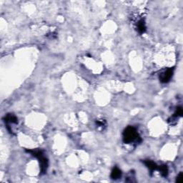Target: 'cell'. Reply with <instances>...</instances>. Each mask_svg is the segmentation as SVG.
<instances>
[{"label": "cell", "mask_w": 183, "mask_h": 183, "mask_svg": "<svg viewBox=\"0 0 183 183\" xmlns=\"http://www.w3.org/2000/svg\"><path fill=\"white\" fill-rule=\"evenodd\" d=\"M158 170L160 171V173L161 174L163 177H166L168 175V167L166 165H162L158 166Z\"/></svg>", "instance_id": "ba28073f"}, {"label": "cell", "mask_w": 183, "mask_h": 183, "mask_svg": "<svg viewBox=\"0 0 183 183\" xmlns=\"http://www.w3.org/2000/svg\"><path fill=\"white\" fill-rule=\"evenodd\" d=\"M26 152H27L28 153H30L32 155L35 157L36 158L38 159V161L39 163V167H40V170H41V174L43 175L44 173L47 172V170L48 165H49V161L48 159L44 156V152L42 150H26Z\"/></svg>", "instance_id": "7a4b0ae2"}, {"label": "cell", "mask_w": 183, "mask_h": 183, "mask_svg": "<svg viewBox=\"0 0 183 183\" xmlns=\"http://www.w3.org/2000/svg\"><path fill=\"white\" fill-rule=\"evenodd\" d=\"M122 139L125 144H131L133 142L139 143L142 140L136 128L132 126H129L124 130Z\"/></svg>", "instance_id": "6da1fadb"}, {"label": "cell", "mask_w": 183, "mask_h": 183, "mask_svg": "<svg viewBox=\"0 0 183 183\" xmlns=\"http://www.w3.org/2000/svg\"><path fill=\"white\" fill-rule=\"evenodd\" d=\"M143 163L145 164V166H146L148 168L150 169L151 172L154 171V170H157L158 169V165L154 163V162L150 160H145L143 161Z\"/></svg>", "instance_id": "277c9868"}, {"label": "cell", "mask_w": 183, "mask_h": 183, "mask_svg": "<svg viewBox=\"0 0 183 183\" xmlns=\"http://www.w3.org/2000/svg\"><path fill=\"white\" fill-rule=\"evenodd\" d=\"M5 122L7 124H17L18 123V119L16 116L12 114H8L5 117Z\"/></svg>", "instance_id": "5b68a950"}, {"label": "cell", "mask_w": 183, "mask_h": 183, "mask_svg": "<svg viewBox=\"0 0 183 183\" xmlns=\"http://www.w3.org/2000/svg\"><path fill=\"white\" fill-rule=\"evenodd\" d=\"M173 73H174V68H168L160 73L159 76L160 81L162 83H167L172 77Z\"/></svg>", "instance_id": "3957f363"}, {"label": "cell", "mask_w": 183, "mask_h": 183, "mask_svg": "<svg viewBox=\"0 0 183 183\" xmlns=\"http://www.w3.org/2000/svg\"><path fill=\"white\" fill-rule=\"evenodd\" d=\"M182 114H183V111L182 107H177L176 111H175V112L174 113V115L172 116V118L177 119L180 117H182Z\"/></svg>", "instance_id": "9c48e42d"}, {"label": "cell", "mask_w": 183, "mask_h": 183, "mask_svg": "<svg viewBox=\"0 0 183 183\" xmlns=\"http://www.w3.org/2000/svg\"><path fill=\"white\" fill-rule=\"evenodd\" d=\"M176 182H178V183H182V181H183V174L182 172H180V174H179L178 175H177V177H176Z\"/></svg>", "instance_id": "30bf717a"}, {"label": "cell", "mask_w": 183, "mask_h": 183, "mask_svg": "<svg viewBox=\"0 0 183 183\" xmlns=\"http://www.w3.org/2000/svg\"><path fill=\"white\" fill-rule=\"evenodd\" d=\"M137 29L139 34H144L146 32L147 27L144 20H140L137 22Z\"/></svg>", "instance_id": "8992f818"}, {"label": "cell", "mask_w": 183, "mask_h": 183, "mask_svg": "<svg viewBox=\"0 0 183 183\" xmlns=\"http://www.w3.org/2000/svg\"><path fill=\"white\" fill-rule=\"evenodd\" d=\"M122 171L120 170L118 167H114V169L112 170V172H111L110 177L112 180H118V179L121 178L122 177Z\"/></svg>", "instance_id": "52a82bcc"}]
</instances>
